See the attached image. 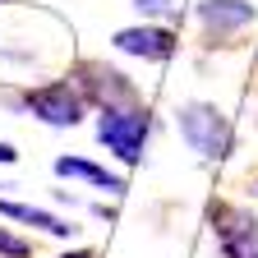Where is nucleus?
Masks as SVG:
<instances>
[{"instance_id": "f257e3e1", "label": "nucleus", "mask_w": 258, "mask_h": 258, "mask_svg": "<svg viewBox=\"0 0 258 258\" xmlns=\"http://www.w3.org/2000/svg\"><path fill=\"white\" fill-rule=\"evenodd\" d=\"M175 124H180V139L199 157H208V161H226L235 152V129L212 102H184Z\"/></svg>"}, {"instance_id": "f03ea898", "label": "nucleus", "mask_w": 258, "mask_h": 258, "mask_svg": "<svg viewBox=\"0 0 258 258\" xmlns=\"http://www.w3.org/2000/svg\"><path fill=\"white\" fill-rule=\"evenodd\" d=\"M148 111L143 106H102V120H97V139H102L120 161H134L143 157V139H148Z\"/></svg>"}, {"instance_id": "7ed1b4c3", "label": "nucleus", "mask_w": 258, "mask_h": 258, "mask_svg": "<svg viewBox=\"0 0 258 258\" xmlns=\"http://www.w3.org/2000/svg\"><path fill=\"white\" fill-rule=\"evenodd\" d=\"M28 111L37 120H46V124H55V129H70V124L83 120V97L70 83H46V88L28 92Z\"/></svg>"}, {"instance_id": "20e7f679", "label": "nucleus", "mask_w": 258, "mask_h": 258, "mask_svg": "<svg viewBox=\"0 0 258 258\" xmlns=\"http://www.w3.org/2000/svg\"><path fill=\"white\" fill-rule=\"evenodd\" d=\"M217 240H221V258H258V221L231 208H217Z\"/></svg>"}, {"instance_id": "39448f33", "label": "nucleus", "mask_w": 258, "mask_h": 258, "mask_svg": "<svg viewBox=\"0 0 258 258\" xmlns=\"http://www.w3.org/2000/svg\"><path fill=\"white\" fill-rule=\"evenodd\" d=\"M79 74H83V92L92 97V102H102V106H129L134 102V83H129L120 70H106V64H79Z\"/></svg>"}, {"instance_id": "423d86ee", "label": "nucleus", "mask_w": 258, "mask_h": 258, "mask_svg": "<svg viewBox=\"0 0 258 258\" xmlns=\"http://www.w3.org/2000/svg\"><path fill=\"white\" fill-rule=\"evenodd\" d=\"M111 42H115V51L143 55V60H171L175 55V32L171 28H120Z\"/></svg>"}, {"instance_id": "0eeeda50", "label": "nucleus", "mask_w": 258, "mask_h": 258, "mask_svg": "<svg viewBox=\"0 0 258 258\" xmlns=\"http://www.w3.org/2000/svg\"><path fill=\"white\" fill-rule=\"evenodd\" d=\"M199 19H203L208 32H240V28L253 23V5L249 0H203Z\"/></svg>"}, {"instance_id": "6e6552de", "label": "nucleus", "mask_w": 258, "mask_h": 258, "mask_svg": "<svg viewBox=\"0 0 258 258\" xmlns=\"http://www.w3.org/2000/svg\"><path fill=\"white\" fill-rule=\"evenodd\" d=\"M0 217H14V221H23V226H37V231H46V235H74V226H70V221H60V217H55V212H46V208L0 203Z\"/></svg>"}, {"instance_id": "1a4fd4ad", "label": "nucleus", "mask_w": 258, "mask_h": 258, "mask_svg": "<svg viewBox=\"0 0 258 258\" xmlns=\"http://www.w3.org/2000/svg\"><path fill=\"white\" fill-rule=\"evenodd\" d=\"M55 175L88 180V184H102V189H111V194H124V180H120V175H111V171H102V166H92V161H83V157H60V161H55Z\"/></svg>"}, {"instance_id": "9d476101", "label": "nucleus", "mask_w": 258, "mask_h": 258, "mask_svg": "<svg viewBox=\"0 0 258 258\" xmlns=\"http://www.w3.org/2000/svg\"><path fill=\"white\" fill-rule=\"evenodd\" d=\"M0 253H5V258H28V240H19V235H10V231H0Z\"/></svg>"}, {"instance_id": "9b49d317", "label": "nucleus", "mask_w": 258, "mask_h": 258, "mask_svg": "<svg viewBox=\"0 0 258 258\" xmlns=\"http://www.w3.org/2000/svg\"><path fill=\"white\" fill-rule=\"evenodd\" d=\"M134 10L148 14V19H157V14H171V0H134Z\"/></svg>"}, {"instance_id": "f8f14e48", "label": "nucleus", "mask_w": 258, "mask_h": 258, "mask_svg": "<svg viewBox=\"0 0 258 258\" xmlns=\"http://www.w3.org/2000/svg\"><path fill=\"white\" fill-rule=\"evenodd\" d=\"M14 157H19V152H14V143H0V166H10Z\"/></svg>"}, {"instance_id": "ddd939ff", "label": "nucleus", "mask_w": 258, "mask_h": 258, "mask_svg": "<svg viewBox=\"0 0 258 258\" xmlns=\"http://www.w3.org/2000/svg\"><path fill=\"white\" fill-rule=\"evenodd\" d=\"M64 258H97L92 249H74V253H64Z\"/></svg>"}, {"instance_id": "4468645a", "label": "nucleus", "mask_w": 258, "mask_h": 258, "mask_svg": "<svg viewBox=\"0 0 258 258\" xmlns=\"http://www.w3.org/2000/svg\"><path fill=\"white\" fill-rule=\"evenodd\" d=\"M0 5H5V0H0Z\"/></svg>"}]
</instances>
